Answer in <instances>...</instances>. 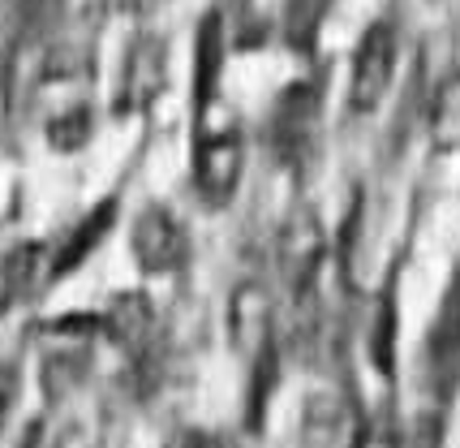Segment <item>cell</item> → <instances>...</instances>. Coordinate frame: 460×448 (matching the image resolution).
Segmentation results:
<instances>
[{"label":"cell","mask_w":460,"mask_h":448,"mask_svg":"<svg viewBox=\"0 0 460 448\" xmlns=\"http://www.w3.org/2000/svg\"><path fill=\"white\" fill-rule=\"evenodd\" d=\"M319 125V91L310 82H293L280 100L271 103L267 117V147L280 164H301V156L314 143Z\"/></svg>","instance_id":"obj_6"},{"label":"cell","mask_w":460,"mask_h":448,"mask_svg":"<svg viewBox=\"0 0 460 448\" xmlns=\"http://www.w3.org/2000/svg\"><path fill=\"white\" fill-rule=\"evenodd\" d=\"M421 367H426V384L435 392L430 401H439V392L447 397L456 388V380H460V267L452 272V281H447V289H443V298H439V310L430 319Z\"/></svg>","instance_id":"obj_5"},{"label":"cell","mask_w":460,"mask_h":448,"mask_svg":"<svg viewBox=\"0 0 460 448\" xmlns=\"http://www.w3.org/2000/svg\"><path fill=\"white\" fill-rule=\"evenodd\" d=\"M134 4H138L142 13H151V9H155V4H164V0H134Z\"/></svg>","instance_id":"obj_16"},{"label":"cell","mask_w":460,"mask_h":448,"mask_svg":"<svg viewBox=\"0 0 460 448\" xmlns=\"http://www.w3.org/2000/svg\"><path fill=\"white\" fill-rule=\"evenodd\" d=\"M443 431H447V406H443V401H430V406H421L418 414L409 418L404 448H443Z\"/></svg>","instance_id":"obj_14"},{"label":"cell","mask_w":460,"mask_h":448,"mask_svg":"<svg viewBox=\"0 0 460 448\" xmlns=\"http://www.w3.org/2000/svg\"><path fill=\"white\" fill-rule=\"evenodd\" d=\"M353 409L336 388H314L297 409V448H344Z\"/></svg>","instance_id":"obj_9"},{"label":"cell","mask_w":460,"mask_h":448,"mask_svg":"<svg viewBox=\"0 0 460 448\" xmlns=\"http://www.w3.org/2000/svg\"><path fill=\"white\" fill-rule=\"evenodd\" d=\"M164 86H168V48L155 35H142V40H134V48L125 52V65H120L117 112L120 117L146 112L160 100Z\"/></svg>","instance_id":"obj_8"},{"label":"cell","mask_w":460,"mask_h":448,"mask_svg":"<svg viewBox=\"0 0 460 448\" xmlns=\"http://www.w3.org/2000/svg\"><path fill=\"white\" fill-rule=\"evenodd\" d=\"M91 134H95V117H91V108H65L60 117L48 121V147L60 151V156H74L82 147L91 143Z\"/></svg>","instance_id":"obj_13"},{"label":"cell","mask_w":460,"mask_h":448,"mask_svg":"<svg viewBox=\"0 0 460 448\" xmlns=\"http://www.w3.org/2000/svg\"><path fill=\"white\" fill-rule=\"evenodd\" d=\"M396 336H401V298H396V276H387L383 289L370 302V324H366V349H370V367L383 380H396Z\"/></svg>","instance_id":"obj_11"},{"label":"cell","mask_w":460,"mask_h":448,"mask_svg":"<svg viewBox=\"0 0 460 448\" xmlns=\"http://www.w3.org/2000/svg\"><path fill=\"white\" fill-rule=\"evenodd\" d=\"M100 332L125 358H134L142 367L160 345V315H155L146 293H117L108 302V310L100 315Z\"/></svg>","instance_id":"obj_7"},{"label":"cell","mask_w":460,"mask_h":448,"mask_svg":"<svg viewBox=\"0 0 460 448\" xmlns=\"http://www.w3.org/2000/svg\"><path fill=\"white\" fill-rule=\"evenodd\" d=\"M190 228L164 199H151L134 211L129 220V259L142 276L151 281H168L190 267Z\"/></svg>","instance_id":"obj_3"},{"label":"cell","mask_w":460,"mask_h":448,"mask_svg":"<svg viewBox=\"0 0 460 448\" xmlns=\"http://www.w3.org/2000/svg\"><path fill=\"white\" fill-rule=\"evenodd\" d=\"M224 332H228V349L245 367L280 354V306H276V293L267 281L245 276L233 285L228 302H224Z\"/></svg>","instance_id":"obj_2"},{"label":"cell","mask_w":460,"mask_h":448,"mask_svg":"<svg viewBox=\"0 0 460 448\" xmlns=\"http://www.w3.org/2000/svg\"><path fill=\"white\" fill-rule=\"evenodd\" d=\"M112 224H117V199H103L100 207H91V211H82L74 228L65 233L52 250V264H48V281H60V276H69V272H78L95 250L103 246V237L112 233Z\"/></svg>","instance_id":"obj_10"},{"label":"cell","mask_w":460,"mask_h":448,"mask_svg":"<svg viewBox=\"0 0 460 448\" xmlns=\"http://www.w3.org/2000/svg\"><path fill=\"white\" fill-rule=\"evenodd\" d=\"M396 61H401V35L387 18L370 22L366 35L358 40L353 65H349V112L370 117L379 112V103L387 100L392 82H396Z\"/></svg>","instance_id":"obj_4"},{"label":"cell","mask_w":460,"mask_h":448,"mask_svg":"<svg viewBox=\"0 0 460 448\" xmlns=\"http://www.w3.org/2000/svg\"><path fill=\"white\" fill-rule=\"evenodd\" d=\"M168 448H181V440H172V444H168Z\"/></svg>","instance_id":"obj_17"},{"label":"cell","mask_w":460,"mask_h":448,"mask_svg":"<svg viewBox=\"0 0 460 448\" xmlns=\"http://www.w3.org/2000/svg\"><path fill=\"white\" fill-rule=\"evenodd\" d=\"M216 112H220V100L194 108V151H190V185L207 211H224L237 199L241 177H245L241 125L233 117L216 121Z\"/></svg>","instance_id":"obj_1"},{"label":"cell","mask_w":460,"mask_h":448,"mask_svg":"<svg viewBox=\"0 0 460 448\" xmlns=\"http://www.w3.org/2000/svg\"><path fill=\"white\" fill-rule=\"evenodd\" d=\"M181 448H233V444L220 431H190V435H181Z\"/></svg>","instance_id":"obj_15"},{"label":"cell","mask_w":460,"mask_h":448,"mask_svg":"<svg viewBox=\"0 0 460 448\" xmlns=\"http://www.w3.org/2000/svg\"><path fill=\"white\" fill-rule=\"evenodd\" d=\"M224 74V22L220 13H207V22L194 35V108L220 100Z\"/></svg>","instance_id":"obj_12"}]
</instances>
